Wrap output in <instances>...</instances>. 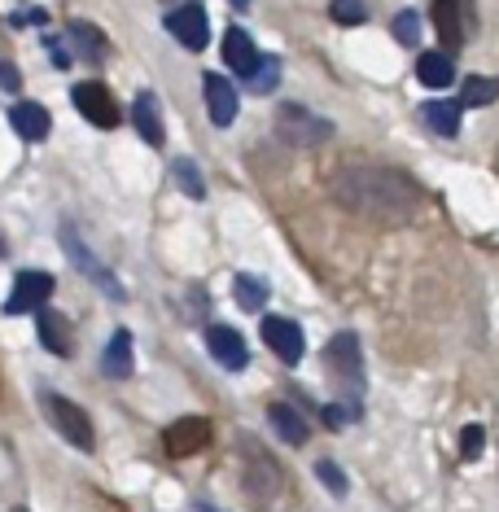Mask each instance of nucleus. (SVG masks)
Instances as JSON below:
<instances>
[{
    "label": "nucleus",
    "instance_id": "6e6552de",
    "mask_svg": "<svg viewBox=\"0 0 499 512\" xmlns=\"http://www.w3.org/2000/svg\"><path fill=\"white\" fill-rule=\"evenodd\" d=\"M62 250H66V254H71V259L79 263V272H84L92 285H101L110 298H119V302H123V285L114 281V276H110V267L101 263L97 254H92V250L84 246V241H79V232H75V228H62Z\"/></svg>",
    "mask_w": 499,
    "mask_h": 512
},
{
    "label": "nucleus",
    "instance_id": "2eb2a0df",
    "mask_svg": "<svg viewBox=\"0 0 499 512\" xmlns=\"http://www.w3.org/2000/svg\"><path fill=\"white\" fill-rule=\"evenodd\" d=\"M132 123H136V132H141V141L145 145H154L162 149V114H158V97L154 92H136V101H132Z\"/></svg>",
    "mask_w": 499,
    "mask_h": 512
},
{
    "label": "nucleus",
    "instance_id": "a211bd4d",
    "mask_svg": "<svg viewBox=\"0 0 499 512\" xmlns=\"http://www.w3.org/2000/svg\"><path fill=\"white\" fill-rule=\"evenodd\" d=\"M268 421H272L276 434H281L285 442H294V447H303L307 434H311L307 416L298 412V407H289V403H272V407H268Z\"/></svg>",
    "mask_w": 499,
    "mask_h": 512
},
{
    "label": "nucleus",
    "instance_id": "39448f33",
    "mask_svg": "<svg viewBox=\"0 0 499 512\" xmlns=\"http://www.w3.org/2000/svg\"><path fill=\"white\" fill-rule=\"evenodd\" d=\"M206 442H211V421H202V416H180L162 434V447H167L171 460L197 456V451H206Z\"/></svg>",
    "mask_w": 499,
    "mask_h": 512
},
{
    "label": "nucleus",
    "instance_id": "20e7f679",
    "mask_svg": "<svg viewBox=\"0 0 499 512\" xmlns=\"http://www.w3.org/2000/svg\"><path fill=\"white\" fill-rule=\"evenodd\" d=\"M429 18H434V31H438V40H443V49H447V53H456L460 44L469 40V27H473V0H434Z\"/></svg>",
    "mask_w": 499,
    "mask_h": 512
},
{
    "label": "nucleus",
    "instance_id": "6ab92c4d",
    "mask_svg": "<svg viewBox=\"0 0 499 512\" xmlns=\"http://www.w3.org/2000/svg\"><path fill=\"white\" fill-rule=\"evenodd\" d=\"M132 368H136V359H132V333L119 329L110 337V346H106V355H101V372L106 377H132Z\"/></svg>",
    "mask_w": 499,
    "mask_h": 512
},
{
    "label": "nucleus",
    "instance_id": "412c9836",
    "mask_svg": "<svg viewBox=\"0 0 499 512\" xmlns=\"http://www.w3.org/2000/svg\"><path fill=\"white\" fill-rule=\"evenodd\" d=\"M460 101H429L425 106V123L434 127L438 136H456L460 132Z\"/></svg>",
    "mask_w": 499,
    "mask_h": 512
},
{
    "label": "nucleus",
    "instance_id": "2f4dec72",
    "mask_svg": "<svg viewBox=\"0 0 499 512\" xmlns=\"http://www.w3.org/2000/svg\"><path fill=\"white\" fill-rule=\"evenodd\" d=\"M49 53H53V66H62V71H66V66L75 62V57H71V49H66V44H57V40H49Z\"/></svg>",
    "mask_w": 499,
    "mask_h": 512
},
{
    "label": "nucleus",
    "instance_id": "cd10ccee",
    "mask_svg": "<svg viewBox=\"0 0 499 512\" xmlns=\"http://www.w3.org/2000/svg\"><path fill=\"white\" fill-rule=\"evenodd\" d=\"M394 40L408 44V49L421 44V14H416V9H403V14L394 18Z\"/></svg>",
    "mask_w": 499,
    "mask_h": 512
},
{
    "label": "nucleus",
    "instance_id": "c85d7f7f",
    "mask_svg": "<svg viewBox=\"0 0 499 512\" xmlns=\"http://www.w3.org/2000/svg\"><path fill=\"white\" fill-rule=\"evenodd\" d=\"M482 447H486V429L482 425H464L460 429V456L464 460H478Z\"/></svg>",
    "mask_w": 499,
    "mask_h": 512
},
{
    "label": "nucleus",
    "instance_id": "473e14b6",
    "mask_svg": "<svg viewBox=\"0 0 499 512\" xmlns=\"http://www.w3.org/2000/svg\"><path fill=\"white\" fill-rule=\"evenodd\" d=\"M0 84H5L9 92H18V71H14V66H5V62H0Z\"/></svg>",
    "mask_w": 499,
    "mask_h": 512
},
{
    "label": "nucleus",
    "instance_id": "1a4fd4ad",
    "mask_svg": "<svg viewBox=\"0 0 499 512\" xmlns=\"http://www.w3.org/2000/svg\"><path fill=\"white\" fill-rule=\"evenodd\" d=\"M167 31L176 36L184 49H206V40H211V22H206V9L202 5H180L167 14Z\"/></svg>",
    "mask_w": 499,
    "mask_h": 512
},
{
    "label": "nucleus",
    "instance_id": "4468645a",
    "mask_svg": "<svg viewBox=\"0 0 499 512\" xmlns=\"http://www.w3.org/2000/svg\"><path fill=\"white\" fill-rule=\"evenodd\" d=\"M259 49H254V40L246 36L241 27H228L224 31V62H228V71H237L241 79H250L254 75V66H259Z\"/></svg>",
    "mask_w": 499,
    "mask_h": 512
},
{
    "label": "nucleus",
    "instance_id": "bb28decb",
    "mask_svg": "<svg viewBox=\"0 0 499 512\" xmlns=\"http://www.w3.org/2000/svg\"><path fill=\"white\" fill-rule=\"evenodd\" d=\"M276 79H281V62L263 53V57H259V66H254V75L246 79V84H250L254 92H272V88H276Z\"/></svg>",
    "mask_w": 499,
    "mask_h": 512
},
{
    "label": "nucleus",
    "instance_id": "b1692460",
    "mask_svg": "<svg viewBox=\"0 0 499 512\" xmlns=\"http://www.w3.org/2000/svg\"><path fill=\"white\" fill-rule=\"evenodd\" d=\"M499 84L495 79H482V75H469L464 79V92H460V106H491Z\"/></svg>",
    "mask_w": 499,
    "mask_h": 512
},
{
    "label": "nucleus",
    "instance_id": "f03ea898",
    "mask_svg": "<svg viewBox=\"0 0 499 512\" xmlns=\"http://www.w3.org/2000/svg\"><path fill=\"white\" fill-rule=\"evenodd\" d=\"M44 412H49V421H53V429L62 434L71 447H79V451H92L97 447V434H92V421H88V412L79 403H71L66 394H49L44 399Z\"/></svg>",
    "mask_w": 499,
    "mask_h": 512
},
{
    "label": "nucleus",
    "instance_id": "aec40b11",
    "mask_svg": "<svg viewBox=\"0 0 499 512\" xmlns=\"http://www.w3.org/2000/svg\"><path fill=\"white\" fill-rule=\"evenodd\" d=\"M416 79L425 88H447L456 79V66H451L447 53H425V57H416Z\"/></svg>",
    "mask_w": 499,
    "mask_h": 512
},
{
    "label": "nucleus",
    "instance_id": "0eeeda50",
    "mask_svg": "<svg viewBox=\"0 0 499 512\" xmlns=\"http://www.w3.org/2000/svg\"><path fill=\"white\" fill-rule=\"evenodd\" d=\"M75 110L84 114L92 127H101V132L119 127V101H114V92L106 84H79L75 88Z\"/></svg>",
    "mask_w": 499,
    "mask_h": 512
},
{
    "label": "nucleus",
    "instance_id": "7ed1b4c3",
    "mask_svg": "<svg viewBox=\"0 0 499 512\" xmlns=\"http://www.w3.org/2000/svg\"><path fill=\"white\" fill-rule=\"evenodd\" d=\"M276 132H281V141L289 145H324L333 136V123L329 119H320V114H311L307 106H281L276 110Z\"/></svg>",
    "mask_w": 499,
    "mask_h": 512
},
{
    "label": "nucleus",
    "instance_id": "dca6fc26",
    "mask_svg": "<svg viewBox=\"0 0 499 512\" xmlns=\"http://www.w3.org/2000/svg\"><path fill=\"white\" fill-rule=\"evenodd\" d=\"M36 324H40V342H44V351H49V355H62V359H66V355L75 351L71 324L57 316L53 307H40V311H36Z\"/></svg>",
    "mask_w": 499,
    "mask_h": 512
},
{
    "label": "nucleus",
    "instance_id": "ddd939ff",
    "mask_svg": "<svg viewBox=\"0 0 499 512\" xmlns=\"http://www.w3.org/2000/svg\"><path fill=\"white\" fill-rule=\"evenodd\" d=\"M202 92H206V110H211L215 127H228L232 119H237V88H232L224 75H206Z\"/></svg>",
    "mask_w": 499,
    "mask_h": 512
},
{
    "label": "nucleus",
    "instance_id": "a878e982",
    "mask_svg": "<svg viewBox=\"0 0 499 512\" xmlns=\"http://www.w3.org/2000/svg\"><path fill=\"white\" fill-rule=\"evenodd\" d=\"M171 171H176V184H180V189L189 193L193 202H202V197H206V180H202V171H197L189 158H180V162H176V167H171Z\"/></svg>",
    "mask_w": 499,
    "mask_h": 512
},
{
    "label": "nucleus",
    "instance_id": "f257e3e1",
    "mask_svg": "<svg viewBox=\"0 0 499 512\" xmlns=\"http://www.w3.org/2000/svg\"><path fill=\"white\" fill-rule=\"evenodd\" d=\"M329 193L338 197L342 211L355 219H368L377 228H399L408 224L421 206L416 184L394 167H377V162H342L329 176Z\"/></svg>",
    "mask_w": 499,
    "mask_h": 512
},
{
    "label": "nucleus",
    "instance_id": "c756f323",
    "mask_svg": "<svg viewBox=\"0 0 499 512\" xmlns=\"http://www.w3.org/2000/svg\"><path fill=\"white\" fill-rule=\"evenodd\" d=\"M316 473H320V482H324V486H329V491H333V495H346V477H342V469H338V464L320 460V464H316Z\"/></svg>",
    "mask_w": 499,
    "mask_h": 512
},
{
    "label": "nucleus",
    "instance_id": "9d476101",
    "mask_svg": "<svg viewBox=\"0 0 499 512\" xmlns=\"http://www.w3.org/2000/svg\"><path fill=\"white\" fill-rule=\"evenodd\" d=\"M263 342L272 346V355L276 359H285V364H298L303 359V329H298L294 320H285V316H268L263 320Z\"/></svg>",
    "mask_w": 499,
    "mask_h": 512
},
{
    "label": "nucleus",
    "instance_id": "423d86ee",
    "mask_svg": "<svg viewBox=\"0 0 499 512\" xmlns=\"http://www.w3.org/2000/svg\"><path fill=\"white\" fill-rule=\"evenodd\" d=\"M53 289H57V285H53L49 272H22L18 281H14V294H9L5 311H9V316H31V311L49 307Z\"/></svg>",
    "mask_w": 499,
    "mask_h": 512
},
{
    "label": "nucleus",
    "instance_id": "7c9ffc66",
    "mask_svg": "<svg viewBox=\"0 0 499 512\" xmlns=\"http://www.w3.org/2000/svg\"><path fill=\"white\" fill-rule=\"evenodd\" d=\"M49 14L44 9H14V27H44Z\"/></svg>",
    "mask_w": 499,
    "mask_h": 512
},
{
    "label": "nucleus",
    "instance_id": "f704fd0d",
    "mask_svg": "<svg viewBox=\"0 0 499 512\" xmlns=\"http://www.w3.org/2000/svg\"><path fill=\"white\" fill-rule=\"evenodd\" d=\"M14 512H27V508H14Z\"/></svg>",
    "mask_w": 499,
    "mask_h": 512
},
{
    "label": "nucleus",
    "instance_id": "393cba45",
    "mask_svg": "<svg viewBox=\"0 0 499 512\" xmlns=\"http://www.w3.org/2000/svg\"><path fill=\"white\" fill-rule=\"evenodd\" d=\"M329 18L338 22V27H364V22H368V9H364V0H333V5H329Z\"/></svg>",
    "mask_w": 499,
    "mask_h": 512
},
{
    "label": "nucleus",
    "instance_id": "f3484780",
    "mask_svg": "<svg viewBox=\"0 0 499 512\" xmlns=\"http://www.w3.org/2000/svg\"><path fill=\"white\" fill-rule=\"evenodd\" d=\"M9 123H14V132L22 136V141H44V136H49V127H53L49 110L36 106V101H18V106L9 110Z\"/></svg>",
    "mask_w": 499,
    "mask_h": 512
},
{
    "label": "nucleus",
    "instance_id": "f8f14e48",
    "mask_svg": "<svg viewBox=\"0 0 499 512\" xmlns=\"http://www.w3.org/2000/svg\"><path fill=\"white\" fill-rule=\"evenodd\" d=\"M206 351H211L219 364L232 368V372H241V368L250 364L246 342H241V333L228 329V324H211V329H206Z\"/></svg>",
    "mask_w": 499,
    "mask_h": 512
},
{
    "label": "nucleus",
    "instance_id": "9b49d317",
    "mask_svg": "<svg viewBox=\"0 0 499 512\" xmlns=\"http://www.w3.org/2000/svg\"><path fill=\"white\" fill-rule=\"evenodd\" d=\"M324 364H329L346 386H355L359 372H364V355H359V337L355 333H338L329 337V346H324Z\"/></svg>",
    "mask_w": 499,
    "mask_h": 512
},
{
    "label": "nucleus",
    "instance_id": "5701e85b",
    "mask_svg": "<svg viewBox=\"0 0 499 512\" xmlns=\"http://www.w3.org/2000/svg\"><path fill=\"white\" fill-rule=\"evenodd\" d=\"M232 294H237V302L246 311H259L263 302H268V285H263L259 276H237V281H232Z\"/></svg>",
    "mask_w": 499,
    "mask_h": 512
},
{
    "label": "nucleus",
    "instance_id": "4be33fe9",
    "mask_svg": "<svg viewBox=\"0 0 499 512\" xmlns=\"http://www.w3.org/2000/svg\"><path fill=\"white\" fill-rule=\"evenodd\" d=\"M66 36L79 44V57H88V62H101V53L110 49L106 36H101V31L92 27V22H71V27H66Z\"/></svg>",
    "mask_w": 499,
    "mask_h": 512
},
{
    "label": "nucleus",
    "instance_id": "72a5a7b5",
    "mask_svg": "<svg viewBox=\"0 0 499 512\" xmlns=\"http://www.w3.org/2000/svg\"><path fill=\"white\" fill-rule=\"evenodd\" d=\"M197 512H215V508H206V504H202V508H197Z\"/></svg>",
    "mask_w": 499,
    "mask_h": 512
}]
</instances>
